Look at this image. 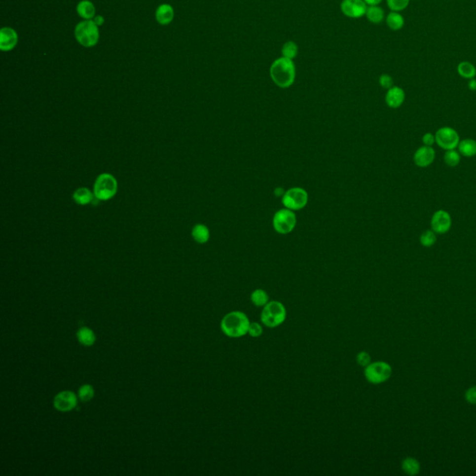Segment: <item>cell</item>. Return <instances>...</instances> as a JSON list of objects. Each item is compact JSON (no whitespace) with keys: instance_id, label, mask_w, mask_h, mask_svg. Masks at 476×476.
I'll list each match as a JSON object with an SVG mask.
<instances>
[{"instance_id":"1","label":"cell","mask_w":476,"mask_h":476,"mask_svg":"<svg viewBox=\"0 0 476 476\" xmlns=\"http://www.w3.org/2000/svg\"><path fill=\"white\" fill-rule=\"evenodd\" d=\"M251 321L244 312L232 311L226 314L220 321V330L226 337L239 339L248 334Z\"/></svg>"},{"instance_id":"2","label":"cell","mask_w":476,"mask_h":476,"mask_svg":"<svg viewBox=\"0 0 476 476\" xmlns=\"http://www.w3.org/2000/svg\"><path fill=\"white\" fill-rule=\"evenodd\" d=\"M270 75L276 86L287 89L292 86L296 78V67L291 59L281 57L271 65Z\"/></svg>"},{"instance_id":"3","label":"cell","mask_w":476,"mask_h":476,"mask_svg":"<svg viewBox=\"0 0 476 476\" xmlns=\"http://www.w3.org/2000/svg\"><path fill=\"white\" fill-rule=\"evenodd\" d=\"M286 319L287 309L282 302L278 300L269 301L260 313V322L269 329H275L281 326Z\"/></svg>"},{"instance_id":"4","label":"cell","mask_w":476,"mask_h":476,"mask_svg":"<svg viewBox=\"0 0 476 476\" xmlns=\"http://www.w3.org/2000/svg\"><path fill=\"white\" fill-rule=\"evenodd\" d=\"M74 37L83 47L92 48L97 45L100 38L99 26L92 20H84L75 26Z\"/></svg>"},{"instance_id":"5","label":"cell","mask_w":476,"mask_h":476,"mask_svg":"<svg viewBox=\"0 0 476 476\" xmlns=\"http://www.w3.org/2000/svg\"><path fill=\"white\" fill-rule=\"evenodd\" d=\"M117 192V182L113 175L104 173L97 178L94 184V195L98 200L111 199Z\"/></svg>"},{"instance_id":"6","label":"cell","mask_w":476,"mask_h":476,"mask_svg":"<svg viewBox=\"0 0 476 476\" xmlns=\"http://www.w3.org/2000/svg\"><path fill=\"white\" fill-rule=\"evenodd\" d=\"M364 375L371 384H381L392 376V366L383 361L373 362L365 367Z\"/></svg>"},{"instance_id":"7","label":"cell","mask_w":476,"mask_h":476,"mask_svg":"<svg viewBox=\"0 0 476 476\" xmlns=\"http://www.w3.org/2000/svg\"><path fill=\"white\" fill-rule=\"evenodd\" d=\"M297 223V217L293 210L282 209L275 212L273 218V226L278 234H287L291 233Z\"/></svg>"},{"instance_id":"8","label":"cell","mask_w":476,"mask_h":476,"mask_svg":"<svg viewBox=\"0 0 476 476\" xmlns=\"http://www.w3.org/2000/svg\"><path fill=\"white\" fill-rule=\"evenodd\" d=\"M308 199L306 190L300 187H294L286 191L282 197V203L286 209L300 210L306 207Z\"/></svg>"},{"instance_id":"9","label":"cell","mask_w":476,"mask_h":476,"mask_svg":"<svg viewBox=\"0 0 476 476\" xmlns=\"http://www.w3.org/2000/svg\"><path fill=\"white\" fill-rule=\"evenodd\" d=\"M436 144L445 151L458 148L460 138L456 129L451 127L440 128L436 133Z\"/></svg>"},{"instance_id":"10","label":"cell","mask_w":476,"mask_h":476,"mask_svg":"<svg viewBox=\"0 0 476 476\" xmlns=\"http://www.w3.org/2000/svg\"><path fill=\"white\" fill-rule=\"evenodd\" d=\"M451 215L444 210H436L431 219V227L437 234H444L451 229Z\"/></svg>"},{"instance_id":"11","label":"cell","mask_w":476,"mask_h":476,"mask_svg":"<svg viewBox=\"0 0 476 476\" xmlns=\"http://www.w3.org/2000/svg\"><path fill=\"white\" fill-rule=\"evenodd\" d=\"M340 9L345 16L358 19L366 15L367 7L364 0H343Z\"/></svg>"},{"instance_id":"12","label":"cell","mask_w":476,"mask_h":476,"mask_svg":"<svg viewBox=\"0 0 476 476\" xmlns=\"http://www.w3.org/2000/svg\"><path fill=\"white\" fill-rule=\"evenodd\" d=\"M436 155V150L432 146H421L414 153L413 161L419 168H427L434 163Z\"/></svg>"},{"instance_id":"13","label":"cell","mask_w":476,"mask_h":476,"mask_svg":"<svg viewBox=\"0 0 476 476\" xmlns=\"http://www.w3.org/2000/svg\"><path fill=\"white\" fill-rule=\"evenodd\" d=\"M54 406L59 411H70L77 404V398L73 392L64 391L59 393L54 398Z\"/></svg>"},{"instance_id":"14","label":"cell","mask_w":476,"mask_h":476,"mask_svg":"<svg viewBox=\"0 0 476 476\" xmlns=\"http://www.w3.org/2000/svg\"><path fill=\"white\" fill-rule=\"evenodd\" d=\"M18 34L13 28L3 27L0 31V49L3 51H9L16 47Z\"/></svg>"},{"instance_id":"15","label":"cell","mask_w":476,"mask_h":476,"mask_svg":"<svg viewBox=\"0 0 476 476\" xmlns=\"http://www.w3.org/2000/svg\"><path fill=\"white\" fill-rule=\"evenodd\" d=\"M404 99H405V93L403 89L400 87L394 86L391 89H388L385 96V102L390 108L397 109L403 105Z\"/></svg>"},{"instance_id":"16","label":"cell","mask_w":476,"mask_h":476,"mask_svg":"<svg viewBox=\"0 0 476 476\" xmlns=\"http://www.w3.org/2000/svg\"><path fill=\"white\" fill-rule=\"evenodd\" d=\"M174 18V9L170 4H162L155 12V19L162 25H170Z\"/></svg>"},{"instance_id":"17","label":"cell","mask_w":476,"mask_h":476,"mask_svg":"<svg viewBox=\"0 0 476 476\" xmlns=\"http://www.w3.org/2000/svg\"><path fill=\"white\" fill-rule=\"evenodd\" d=\"M76 11L84 20H92L96 16V8L94 4L89 0H82L77 4Z\"/></svg>"},{"instance_id":"18","label":"cell","mask_w":476,"mask_h":476,"mask_svg":"<svg viewBox=\"0 0 476 476\" xmlns=\"http://www.w3.org/2000/svg\"><path fill=\"white\" fill-rule=\"evenodd\" d=\"M459 153L465 157H474L476 155V141L471 138L461 140L458 146Z\"/></svg>"},{"instance_id":"19","label":"cell","mask_w":476,"mask_h":476,"mask_svg":"<svg viewBox=\"0 0 476 476\" xmlns=\"http://www.w3.org/2000/svg\"><path fill=\"white\" fill-rule=\"evenodd\" d=\"M192 236L198 244H206L210 240V230L204 224H196L192 230Z\"/></svg>"},{"instance_id":"20","label":"cell","mask_w":476,"mask_h":476,"mask_svg":"<svg viewBox=\"0 0 476 476\" xmlns=\"http://www.w3.org/2000/svg\"><path fill=\"white\" fill-rule=\"evenodd\" d=\"M76 337H77V339L81 344L85 345V346L93 345L95 340H96V336H95L94 332L89 328H86V327L81 328L80 330L77 331Z\"/></svg>"},{"instance_id":"21","label":"cell","mask_w":476,"mask_h":476,"mask_svg":"<svg viewBox=\"0 0 476 476\" xmlns=\"http://www.w3.org/2000/svg\"><path fill=\"white\" fill-rule=\"evenodd\" d=\"M251 301L254 306L263 308L270 301L269 295L264 290L257 289L251 292Z\"/></svg>"},{"instance_id":"22","label":"cell","mask_w":476,"mask_h":476,"mask_svg":"<svg viewBox=\"0 0 476 476\" xmlns=\"http://www.w3.org/2000/svg\"><path fill=\"white\" fill-rule=\"evenodd\" d=\"M386 24L389 26V28L392 29L393 31H398V30L403 28V25H404V19L399 12L392 11L391 13L388 14L387 18H386Z\"/></svg>"},{"instance_id":"23","label":"cell","mask_w":476,"mask_h":476,"mask_svg":"<svg viewBox=\"0 0 476 476\" xmlns=\"http://www.w3.org/2000/svg\"><path fill=\"white\" fill-rule=\"evenodd\" d=\"M458 73L465 79H473L476 75V68L475 65L470 62H461L457 68Z\"/></svg>"},{"instance_id":"24","label":"cell","mask_w":476,"mask_h":476,"mask_svg":"<svg viewBox=\"0 0 476 476\" xmlns=\"http://www.w3.org/2000/svg\"><path fill=\"white\" fill-rule=\"evenodd\" d=\"M73 200L79 205H86L92 201L93 199V194L89 191L88 188L82 187L77 189L73 195Z\"/></svg>"},{"instance_id":"25","label":"cell","mask_w":476,"mask_h":476,"mask_svg":"<svg viewBox=\"0 0 476 476\" xmlns=\"http://www.w3.org/2000/svg\"><path fill=\"white\" fill-rule=\"evenodd\" d=\"M366 15L372 24H380L384 19V10L379 6H370L366 9Z\"/></svg>"},{"instance_id":"26","label":"cell","mask_w":476,"mask_h":476,"mask_svg":"<svg viewBox=\"0 0 476 476\" xmlns=\"http://www.w3.org/2000/svg\"><path fill=\"white\" fill-rule=\"evenodd\" d=\"M402 469L406 475L416 476L420 472V466L419 461L413 458H406L402 463Z\"/></svg>"},{"instance_id":"27","label":"cell","mask_w":476,"mask_h":476,"mask_svg":"<svg viewBox=\"0 0 476 476\" xmlns=\"http://www.w3.org/2000/svg\"><path fill=\"white\" fill-rule=\"evenodd\" d=\"M461 159V154L456 149L447 150L444 154V162L449 168H456L459 166Z\"/></svg>"},{"instance_id":"28","label":"cell","mask_w":476,"mask_h":476,"mask_svg":"<svg viewBox=\"0 0 476 476\" xmlns=\"http://www.w3.org/2000/svg\"><path fill=\"white\" fill-rule=\"evenodd\" d=\"M436 241H437V234L432 229L426 230L420 234V245L424 248H431V247L435 246Z\"/></svg>"},{"instance_id":"29","label":"cell","mask_w":476,"mask_h":476,"mask_svg":"<svg viewBox=\"0 0 476 476\" xmlns=\"http://www.w3.org/2000/svg\"><path fill=\"white\" fill-rule=\"evenodd\" d=\"M298 51H299V48H298L297 44L293 41H289V42H287L283 45V57L293 60L295 57L298 55Z\"/></svg>"},{"instance_id":"30","label":"cell","mask_w":476,"mask_h":476,"mask_svg":"<svg viewBox=\"0 0 476 476\" xmlns=\"http://www.w3.org/2000/svg\"><path fill=\"white\" fill-rule=\"evenodd\" d=\"M94 396V389L89 384H85L81 386L78 391V397L81 401L83 402H88L90 401Z\"/></svg>"},{"instance_id":"31","label":"cell","mask_w":476,"mask_h":476,"mask_svg":"<svg viewBox=\"0 0 476 476\" xmlns=\"http://www.w3.org/2000/svg\"><path fill=\"white\" fill-rule=\"evenodd\" d=\"M410 0H387L388 7L392 11H402L407 8Z\"/></svg>"},{"instance_id":"32","label":"cell","mask_w":476,"mask_h":476,"mask_svg":"<svg viewBox=\"0 0 476 476\" xmlns=\"http://www.w3.org/2000/svg\"><path fill=\"white\" fill-rule=\"evenodd\" d=\"M263 325L258 322H251L248 334L252 338H258L263 333Z\"/></svg>"},{"instance_id":"33","label":"cell","mask_w":476,"mask_h":476,"mask_svg":"<svg viewBox=\"0 0 476 476\" xmlns=\"http://www.w3.org/2000/svg\"><path fill=\"white\" fill-rule=\"evenodd\" d=\"M356 363L360 366L366 367V366L371 363V356L365 351L359 352L356 355Z\"/></svg>"},{"instance_id":"34","label":"cell","mask_w":476,"mask_h":476,"mask_svg":"<svg viewBox=\"0 0 476 476\" xmlns=\"http://www.w3.org/2000/svg\"><path fill=\"white\" fill-rule=\"evenodd\" d=\"M379 85L383 88V89H391L392 87H394V79L391 75H389L387 73H383L379 76Z\"/></svg>"},{"instance_id":"35","label":"cell","mask_w":476,"mask_h":476,"mask_svg":"<svg viewBox=\"0 0 476 476\" xmlns=\"http://www.w3.org/2000/svg\"><path fill=\"white\" fill-rule=\"evenodd\" d=\"M422 143L426 146H433L436 144V134L427 132L422 136Z\"/></svg>"},{"instance_id":"36","label":"cell","mask_w":476,"mask_h":476,"mask_svg":"<svg viewBox=\"0 0 476 476\" xmlns=\"http://www.w3.org/2000/svg\"><path fill=\"white\" fill-rule=\"evenodd\" d=\"M465 397L469 403L476 404V386L470 388L465 394Z\"/></svg>"},{"instance_id":"37","label":"cell","mask_w":476,"mask_h":476,"mask_svg":"<svg viewBox=\"0 0 476 476\" xmlns=\"http://www.w3.org/2000/svg\"><path fill=\"white\" fill-rule=\"evenodd\" d=\"M92 21L98 25V26H101V25H104L105 23V18L102 16V15H96L92 19Z\"/></svg>"},{"instance_id":"38","label":"cell","mask_w":476,"mask_h":476,"mask_svg":"<svg viewBox=\"0 0 476 476\" xmlns=\"http://www.w3.org/2000/svg\"><path fill=\"white\" fill-rule=\"evenodd\" d=\"M285 193H286V191L283 189L282 187H276L274 190V194L276 197H283Z\"/></svg>"},{"instance_id":"39","label":"cell","mask_w":476,"mask_h":476,"mask_svg":"<svg viewBox=\"0 0 476 476\" xmlns=\"http://www.w3.org/2000/svg\"><path fill=\"white\" fill-rule=\"evenodd\" d=\"M468 88L471 89L472 91H476V79L473 78V79H470L468 83Z\"/></svg>"},{"instance_id":"40","label":"cell","mask_w":476,"mask_h":476,"mask_svg":"<svg viewBox=\"0 0 476 476\" xmlns=\"http://www.w3.org/2000/svg\"><path fill=\"white\" fill-rule=\"evenodd\" d=\"M364 1L366 2V5H369V6H378L382 0H364Z\"/></svg>"}]
</instances>
